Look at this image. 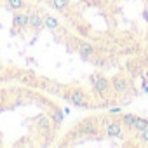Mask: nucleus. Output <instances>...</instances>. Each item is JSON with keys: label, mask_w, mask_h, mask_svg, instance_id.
Returning a JSON list of instances; mask_svg holds the SVG:
<instances>
[{"label": "nucleus", "mask_w": 148, "mask_h": 148, "mask_svg": "<svg viewBox=\"0 0 148 148\" xmlns=\"http://www.w3.org/2000/svg\"><path fill=\"white\" fill-rule=\"evenodd\" d=\"M5 96H7V91H5V89H0V105H2V103L7 99Z\"/></svg>", "instance_id": "obj_12"}, {"label": "nucleus", "mask_w": 148, "mask_h": 148, "mask_svg": "<svg viewBox=\"0 0 148 148\" xmlns=\"http://www.w3.org/2000/svg\"><path fill=\"white\" fill-rule=\"evenodd\" d=\"M120 112H122L120 108H113V110H112L110 113H112V115H120Z\"/></svg>", "instance_id": "obj_13"}, {"label": "nucleus", "mask_w": 148, "mask_h": 148, "mask_svg": "<svg viewBox=\"0 0 148 148\" xmlns=\"http://www.w3.org/2000/svg\"><path fill=\"white\" fill-rule=\"evenodd\" d=\"M136 119H138V115H134V113H124V115L120 117V120H122V125H124L125 129H132V127H134V122H136Z\"/></svg>", "instance_id": "obj_10"}, {"label": "nucleus", "mask_w": 148, "mask_h": 148, "mask_svg": "<svg viewBox=\"0 0 148 148\" xmlns=\"http://www.w3.org/2000/svg\"><path fill=\"white\" fill-rule=\"evenodd\" d=\"M61 96H63V99H66L73 106H79V108H96L94 103H91V96L82 87H64Z\"/></svg>", "instance_id": "obj_1"}, {"label": "nucleus", "mask_w": 148, "mask_h": 148, "mask_svg": "<svg viewBox=\"0 0 148 148\" xmlns=\"http://www.w3.org/2000/svg\"><path fill=\"white\" fill-rule=\"evenodd\" d=\"M12 26H14L16 30H25V28H28V12L16 11V14L12 16Z\"/></svg>", "instance_id": "obj_7"}, {"label": "nucleus", "mask_w": 148, "mask_h": 148, "mask_svg": "<svg viewBox=\"0 0 148 148\" xmlns=\"http://www.w3.org/2000/svg\"><path fill=\"white\" fill-rule=\"evenodd\" d=\"M143 18H145L146 21H148V5H146V7L143 9Z\"/></svg>", "instance_id": "obj_14"}, {"label": "nucleus", "mask_w": 148, "mask_h": 148, "mask_svg": "<svg viewBox=\"0 0 148 148\" xmlns=\"http://www.w3.org/2000/svg\"><path fill=\"white\" fill-rule=\"evenodd\" d=\"M44 28L58 30V28H59V21H58V18L52 16V14H44Z\"/></svg>", "instance_id": "obj_9"}, {"label": "nucleus", "mask_w": 148, "mask_h": 148, "mask_svg": "<svg viewBox=\"0 0 148 148\" xmlns=\"http://www.w3.org/2000/svg\"><path fill=\"white\" fill-rule=\"evenodd\" d=\"M77 51H79V54H80L82 58H86V59H89V58H92V56L96 54L94 45H92L91 42H86V40H79V42H77Z\"/></svg>", "instance_id": "obj_6"}, {"label": "nucleus", "mask_w": 148, "mask_h": 148, "mask_svg": "<svg viewBox=\"0 0 148 148\" xmlns=\"http://www.w3.org/2000/svg\"><path fill=\"white\" fill-rule=\"evenodd\" d=\"M91 86H92L96 96L105 98V99H106V96L113 91V89H112V80H110L108 77L99 75V73H92V75H91Z\"/></svg>", "instance_id": "obj_2"}, {"label": "nucleus", "mask_w": 148, "mask_h": 148, "mask_svg": "<svg viewBox=\"0 0 148 148\" xmlns=\"http://www.w3.org/2000/svg\"><path fill=\"white\" fill-rule=\"evenodd\" d=\"M122 120L120 119H112V120H106V125H105V136L110 138V139H122Z\"/></svg>", "instance_id": "obj_3"}, {"label": "nucleus", "mask_w": 148, "mask_h": 148, "mask_svg": "<svg viewBox=\"0 0 148 148\" xmlns=\"http://www.w3.org/2000/svg\"><path fill=\"white\" fill-rule=\"evenodd\" d=\"M44 26V14H40L38 11H32L28 12V28L32 30H40Z\"/></svg>", "instance_id": "obj_5"}, {"label": "nucleus", "mask_w": 148, "mask_h": 148, "mask_svg": "<svg viewBox=\"0 0 148 148\" xmlns=\"http://www.w3.org/2000/svg\"><path fill=\"white\" fill-rule=\"evenodd\" d=\"M110 80H112V89H113L115 94H125L131 89V82L124 75H120V73H117V75L112 77Z\"/></svg>", "instance_id": "obj_4"}, {"label": "nucleus", "mask_w": 148, "mask_h": 148, "mask_svg": "<svg viewBox=\"0 0 148 148\" xmlns=\"http://www.w3.org/2000/svg\"><path fill=\"white\" fill-rule=\"evenodd\" d=\"M7 7L11 11H21L26 7V2L25 0H7Z\"/></svg>", "instance_id": "obj_11"}, {"label": "nucleus", "mask_w": 148, "mask_h": 148, "mask_svg": "<svg viewBox=\"0 0 148 148\" xmlns=\"http://www.w3.org/2000/svg\"><path fill=\"white\" fill-rule=\"evenodd\" d=\"M49 2V5L52 7V9H56V11H59V12H66L68 11V7H70V0H47Z\"/></svg>", "instance_id": "obj_8"}]
</instances>
